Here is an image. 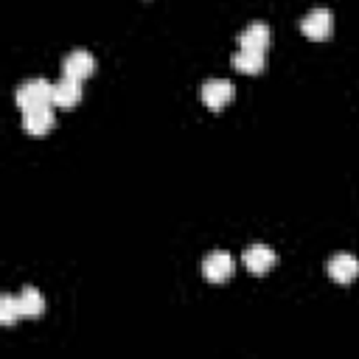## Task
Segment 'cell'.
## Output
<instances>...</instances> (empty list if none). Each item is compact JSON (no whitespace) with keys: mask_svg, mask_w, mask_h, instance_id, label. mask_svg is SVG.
Listing matches in <instances>:
<instances>
[{"mask_svg":"<svg viewBox=\"0 0 359 359\" xmlns=\"http://www.w3.org/2000/svg\"><path fill=\"white\" fill-rule=\"evenodd\" d=\"M17 104L22 109L39 107V104H53V81L48 79H28L17 87Z\"/></svg>","mask_w":359,"mask_h":359,"instance_id":"cell-1","label":"cell"},{"mask_svg":"<svg viewBox=\"0 0 359 359\" xmlns=\"http://www.w3.org/2000/svg\"><path fill=\"white\" fill-rule=\"evenodd\" d=\"M236 95V87L233 81L227 79H208L202 87H199V98L210 107V109H222L224 104H230Z\"/></svg>","mask_w":359,"mask_h":359,"instance_id":"cell-2","label":"cell"},{"mask_svg":"<svg viewBox=\"0 0 359 359\" xmlns=\"http://www.w3.org/2000/svg\"><path fill=\"white\" fill-rule=\"evenodd\" d=\"M331 28H334V17L328 8H311L303 20H300V31L309 36V39H325L331 36Z\"/></svg>","mask_w":359,"mask_h":359,"instance_id":"cell-3","label":"cell"},{"mask_svg":"<svg viewBox=\"0 0 359 359\" xmlns=\"http://www.w3.org/2000/svg\"><path fill=\"white\" fill-rule=\"evenodd\" d=\"M53 121H56V115H53V104H39V107H28V109H22V126H25V132L34 135V137L45 135V132L53 126Z\"/></svg>","mask_w":359,"mask_h":359,"instance_id":"cell-4","label":"cell"},{"mask_svg":"<svg viewBox=\"0 0 359 359\" xmlns=\"http://www.w3.org/2000/svg\"><path fill=\"white\" fill-rule=\"evenodd\" d=\"M233 269H236V261H233V255L224 252V250H213V252L202 261V275H205L208 280H213V283L227 280V278L233 275Z\"/></svg>","mask_w":359,"mask_h":359,"instance_id":"cell-5","label":"cell"},{"mask_svg":"<svg viewBox=\"0 0 359 359\" xmlns=\"http://www.w3.org/2000/svg\"><path fill=\"white\" fill-rule=\"evenodd\" d=\"M93 70H95V56L90 53V50H70L65 59H62V76H70V79H87V76H93Z\"/></svg>","mask_w":359,"mask_h":359,"instance_id":"cell-6","label":"cell"},{"mask_svg":"<svg viewBox=\"0 0 359 359\" xmlns=\"http://www.w3.org/2000/svg\"><path fill=\"white\" fill-rule=\"evenodd\" d=\"M241 261H244V266H247L252 275H264V272H269V269L275 266L278 255H275V250L266 247V244H252V247L244 250Z\"/></svg>","mask_w":359,"mask_h":359,"instance_id":"cell-7","label":"cell"},{"mask_svg":"<svg viewBox=\"0 0 359 359\" xmlns=\"http://www.w3.org/2000/svg\"><path fill=\"white\" fill-rule=\"evenodd\" d=\"M328 275L337 280V283H351L359 278V258L351 255V252H337L331 255L328 261Z\"/></svg>","mask_w":359,"mask_h":359,"instance_id":"cell-8","label":"cell"},{"mask_svg":"<svg viewBox=\"0 0 359 359\" xmlns=\"http://www.w3.org/2000/svg\"><path fill=\"white\" fill-rule=\"evenodd\" d=\"M81 98V81L62 76L59 81H53V107H73Z\"/></svg>","mask_w":359,"mask_h":359,"instance_id":"cell-9","label":"cell"},{"mask_svg":"<svg viewBox=\"0 0 359 359\" xmlns=\"http://www.w3.org/2000/svg\"><path fill=\"white\" fill-rule=\"evenodd\" d=\"M272 42V28L266 22H250L241 34H238V45L241 48H258L266 50V45Z\"/></svg>","mask_w":359,"mask_h":359,"instance_id":"cell-10","label":"cell"},{"mask_svg":"<svg viewBox=\"0 0 359 359\" xmlns=\"http://www.w3.org/2000/svg\"><path fill=\"white\" fill-rule=\"evenodd\" d=\"M233 67L238 73H261V67H264V50H258V48H238L233 53Z\"/></svg>","mask_w":359,"mask_h":359,"instance_id":"cell-11","label":"cell"},{"mask_svg":"<svg viewBox=\"0 0 359 359\" xmlns=\"http://www.w3.org/2000/svg\"><path fill=\"white\" fill-rule=\"evenodd\" d=\"M17 303H20V314H22L25 320L39 317L42 309H45V300H42V294H39L34 286H22V292L17 294Z\"/></svg>","mask_w":359,"mask_h":359,"instance_id":"cell-12","label":"cell"},{"mask_svg":"<svg viewBox=\"0 0 359 359\" xmlns=\"http://www.w3.org/2000/svg\"><path fill=\"white\" fill-rule=\"evenodd\" d=\"M22 314H20V303H17V297H11V294H6V297H0V323L3 325H11L14 320H20Z\"/></svg>","mask_w":359,"mask_h":359,"instance_id":"cell-13","label":"cell"}]
</instances>
